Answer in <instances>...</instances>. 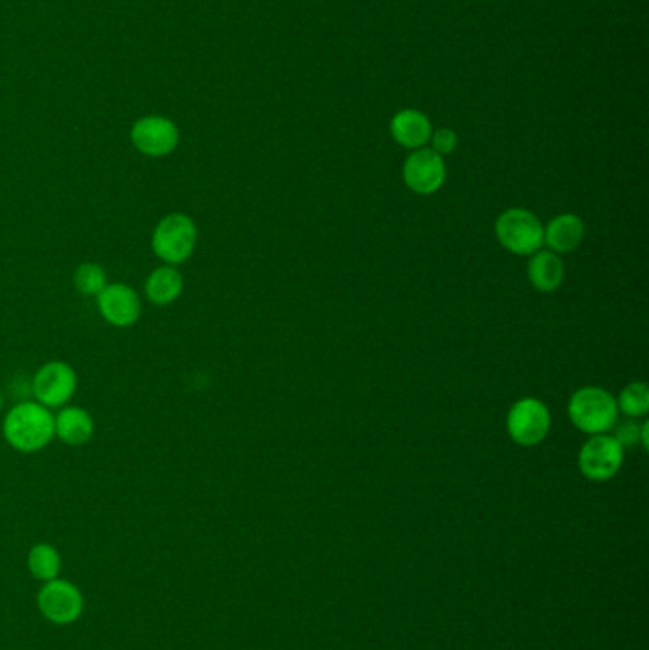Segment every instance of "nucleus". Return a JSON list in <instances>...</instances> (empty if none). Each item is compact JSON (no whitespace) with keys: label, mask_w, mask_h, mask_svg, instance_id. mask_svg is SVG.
Masks as SVG:
<instances>
[{"label":"nucleus","mask_w":649,"mask_h":650,"mask_svg":"<svg viewBox=\"0 0 649 650\" xmlns=\"http://www.w3.org/2000/svg\"><path fill=\"white\" fill-rule=\"evenodd\" d=\"M551 411L537 397H522L507 415V432L522 448L540 445L551 432Z\"/></svg>","instance_id":"nucleus-6"},{"label":"nucleus","mask_w":649,"mask_h":650,"mask_svg":"<svg viewBox=\"0 0 649 650\" xmlns=\"http://www.w3.org/2000/svg\"><path fill=\"white\" fill-rule=\"evenodd\" d=\"M432 151L438 152L440 156L452 154L457 149V134L450 130V128H440V130L432 131L431 139Z\"/></svg>","instance_id":"nucleus-21"},{"label":"nucleus","mask_w":649,"mask_h":650,"mask_svg":"<svg viewBox=\"0 0 649 650\" xmlns=\"http://www.w3.org/2000/svg\"><path fill=\"white\" fill-rule=\"evenodd\" d=\"M95 303L102 318L118 329H128L138 324L143 312L141 297L128 283H107L102 293L95 297Z\"/></svg>","instance_id":"nucleus-9"},{"label":"nucleus","mask_w":649,"mask_h":650,"mask_svg":"<svg viewBox=\"0 0 649 650\" xmlns=\"http://www.w3.org/2000/svg\"><path fill=\"white\" fill-rule=\"evenodd\" d=\"M130 139L136 151L151 159H162L177 149L179 130L170 118L146 116L131 126Z\"/></svg>","instance_id":"nucleus-10"},{"label":"nucleus","mask_w":649,"mask_h":650,"mask_svg":"<svg viewBox=\"0 0 649 650\" xmlns=\"http://www.w3.org/2000/svg\"><path fill=\"white\" fill-rule=\"evenodd\" d=\"M613 438L619 441L623 449L633 448V445H642L644 451H648V420L638 422V419L617 420L612 428Z\"/></svg>","instance_id":"nucleus-20"},{"label":"nucleus","mask_w":649,"mask_h":650,"mask_svg":"<svg viewBox=\"0 0 649 650\" xmlns=\"http://www.w3.org/2000/svg\"><path fill=\"white\" fill-rule=\"evenodd\" d=\"M56 438L69 448H82L92 441L95 433V420L90 411L79 405H66L58 415H54Z\"/></svg>","instance_id":"nucleus-12"},{"label":"nucleus","mask_w":649,"mask_h":650,"mask_svg":"<svg viewBox=\"0 0 649 650\" xmlns=\"http://www.w3.org/2000/svg\"><path fill=\"white\" fill-rule=\"evenodd\" d=\"M27 567L31 574L43 582H50L54 578H58L61 572V556L58 548H54L46 542L33 546L27 556Z\"/></svg>","instance_id":"nucleus-17"},{"label":"nucleus","mask_w":649,"mask_h":650,"mask_svg":"<svg viewBox=\"0 0 649 650\" xmlns=\"http://www.w3.org/2000/svg\"><path fill=\"white\" fill-rule=\"evenodd\" d=\"M185 278L182 270L170 265H161L147 276L143 295L154 306H170L183 295Z\"/></svg>","instance_id":"nucleus-14"},{"label":"nucleus","mask_w":649,"mask_h":650,"mask_svg":"<svg viewBox=\"0 0 649 650\" xmlns=\"http://www.w3.org/2000/svg\"><path fill=\"white\" fill-rule=\"evenodd\" d=\"M2 404H4V397H2V391H0V411H2Z\"/></svg>","instance_id":"nucleus-22"},{"label":"nucleus","mask_w":649,"mask_h":650,"mask_svg":"<svg viewBox=\"0 0 649 650\" xmlns=\"http://www.w3.org/2000/svg\"><path fill=\"white\" fill-rule=\"evenodd\" d=\"M402 177L412 193L421 196L434 195L444 185V156L425 147L417 149L404 162Z\"/></svg>","instance_id":"nucleus-11"},{"label":"nucleus","mask_w":649,"mask_h":650,"mask_svg":"<svg viewBox=\"0 0 649 650\" xmlns=\"http://www.w3.org/2000/svg\"><path fill=\"white\" fill-rule=\"evenodd\" d=\"M2 436L18 453H40L56 438L54 415L38 402H22L7 413L2 420Z\"/></svg>","instance_id":"nucleus-1"},{"label":"nucleus","mask_w":649,"mask_h":650,"mask_svg":"<svg viewBox=\"0 0 649 650\" xmlns=\"http://www.w3.org/2000/svg\"><path fill=\"white\" fill-rule=\"evenodd\" d=\"M496 236L507 252L520 257H532L543 247L545 227L533 211L511 208L497 217Z\"/></svg>","instance_id":"nucleus-4"},{"label":"nucleus","mask_w":649,"mask_h":650,"mask_svg":"<svg viewBox=\"0 0 649 650\" xmlns=\"http://www.w3.org/2000/svg\"><path fill=\"white\" fill-rule=\"evenodd\" d=\"M74 289L84 297H97L102 293L103 288L109 283L107 278V270L97 265V263H82L74 268L73 275Z\"/></svg>","instance_id":"nucleus-18"},{"label":"nucleus","mask_w":649,"mask_h":650,"mask_svg":"<svg viewBox=\"0 0 649 650\" xmlns=\"http://www.w3.org/2000/svg\"><path fill=\"white\" fill-rule=\"evenodd\" d=\"M431 134V120L416 108L398 111L391 120V136L394 141L409 151L424 149L425 144L429 143Z\"/></svg>","instance_id":"nucleus-13"},{"label":"nucleus","mask_w":649,"mask_h":650,"mask_svg":"<svg viewBox=\"0 0 649 650\" xmlns=\"http://www.w3.org/2000/svg\"><path fill=\"white\" fill-rule=\"evenodd\" d=\"M79 388V375L73 365L67 361L51 360L37 369L33 376V396L35 402L56 409V407H66Z\"/></svg>","instance_id":"nucleus-5"},{"label":"nucleus","mask_w":649,"mask_h":650,"mask_svg":"<svg viewBox=\"0 0 649 650\" xmlns=\"http://www.w3.org/2000/svg\"><path fill=\"white\" fill-rule=\"evenodd\" d=\"M198 227L193 217L174 211L162 217L153 229L151 249L157 259L170 267H179L193 257L197 249Z\"/></svg>","instance_id":"nucleus-2"},{"label":"nucleus","mask_w":649,"mask_h":650,"mask_svg":"<svg viewBox=\"0 0 649 650\" xmlns=\"http://www.w3.org/2000/svg\"><path fill=\"white\" fill-rule=\"evenodd\" d=\"M625 459V449L612 433H596L584 441L579 451V469L591 481H610L617 476Z\"/></svg>","instance_id":"nucleus-7"},{"label":"nucleus","mask_w":649,"mask_h":650,"mask_svg":"<svg viewBox=\"0 0 649 650\" xmlns=\"http://www.w3.org/2000/svg\"><path fill=\"white\" fill-rule=\"evenodd\" d=\"M568 417L577 430L589 436L612 432L619 420L617 397L600 386H583L569 397Z\"/></svg>","instance_id":"nucleus-3"},{"label":"nucleus","mask_w":649,"mask_h":650,"mask_svg":"<svg viewBox=\"0 0 649 650\" xmlns=\"http://www.w3.org/2000/svg\"><path fill=\"white\" fill-rule=\"evenodd\" d=\"M37 605L46 620L56 626H69L81 618L84 597L77 585L54 578L50 582H44L38 592Z\"/></svg>","instance_id":"nucleus-8"},{"label":"nucleus","mask_w":649,"mask_h":650,"mask_svg":"<svg viewBox=\"0 0 649 650\" xmlns=\"http://www.w3.org/2000/svg\"><path fill=\"white\" fill-rule=\"evenodd\" d=\"M564 263L560 255L551 252V249H543L535 252L528 265V278L532 282L533 288L541 291V293H551L560 288L564 282Z\"/></svg>","instance_id":"nucleus-16"},{"label":"nucleus","mask_w":649,"mask_h":650,"mask_svg":"<svg viewBox=\"0 0 649 650\" xmlns=\"http://www.w3.org/2000/svg\"><path fill=\"white\" fill-rule=\"evenodd\" d=\"M583 239V219L576 213H563L545 227L543 244H547L548 249L556 255H564V253L576 252Z\"/></svg>","instance_id":"nucleus-15"},{"label":"nucleus","mask_w":649,"mask_h":650,"mask_svg":"<svg viewBox=\"0 0 649 650\" xmlns=\"http://www.w3.org/2000/svg\"><path fill=\"white\" fill-rule=\"evenodd\" d=\"M617 409H619L625 417L630 419H640L646 417L649 411V388L644 381H636V383H628L623 391H621L619 399H617Z\"/></svg>","instance_id":"nucleus-19"}]
</instances>
